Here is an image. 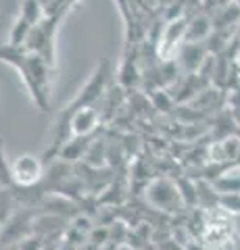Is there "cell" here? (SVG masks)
Returning a JSON list of instances; mask_svg holds the SVG:
<instances>
[{"label": "cell", "instance_id": "cell-8", "mask_svg": "<svg viewBox=\"0 0 240 250\" xmlns=\"http://www.w3.org/2000/svg\"><path fill=\"white\" fill-rule=\"evenodd\" d=\"M203 57H205L203 46L184 42L182 50H180V62L188 69V71H196V69L200 67V62H203Z\"/></svg>", "mask_w": 240, "mask_h": 250}, {"label": "cell", "instance_id": "cell-2", "mask_svg": "<svg viewBox=\"0 0 240 250\" xmlns=\"http://www.w3.org/2000/svg\"><path fill=\"white\" fill-rule=\"evenodd\" d=\"M44 175V163L36 154H19L11 163V177L17 188H32L40 184Z\"/></svg>", "mask_w": 240, "mask_h": 250}, {"label": "cell", "instance_id": "cell-6", "mask_svg": "<svg viewBox=\"0 0 240 250\" xmlns=\"http://www.w3.org/2000/svg\"><path fill=\"white\" fill-rule=\"evenodd\" d=\"M211 31H213V25H211V21H209V17L196 15V17H192L188 21V27H186V42L200 44L211 36Z\"/></svg>", "mask_w": 240, "mask_h": 250}, {"label": "cell", "instance_id": "cell-12", "mask_svg": "<svg viewBox=\"0 0 240 250\" xmlns=\"http://www.w3.org/2000/svg\"><path fill=\"white\" fill-rule=\"evenodd\" d=\"M2 25H4V19H2V13H0V29H2Z\"/></svg>", "mask_w": 240, "mask_h": 250}, {"label": "cell", "instance_id": "cell-11", "mask_svg": "<svg viewBox=\"0 0 240 250\" xmlns=\"http://www.w3.org/2000/svg\"><path fill=\"white\" fill-rule=\"evenodd\" d=\"M234 225H236V229L240 231V217H238V219H236V221H234Z\"/></svg>", "mask_w": 240, "mask_h": 250}, {"label": "cell", "instance_id": "cell-7", "mask_svg": "<svg viewBox=\"0 0 240 250\" xmlns=\"http://www.w3.org/2000/svg\"><path fill=\"white\" fill-rule=\"evenodd\" d=\"M90 136H71V140L69 142H65L63 146H61L59 150V156L63 161H77L82 159L84 154H86L90 150V142H88Z\"/></svg>", "mask_w": 240, "mask_h": 250}, {"label": "cell", "instance_id": "cell-1", "mask_svg": "<svg viewBox=\"0 0 240 250\" xmlns=\"http://www.w3.org/2000/svg\"><path fill=\"white\" fill-rule=\"evenodd\" d=\"M144 196L153 208L163 210V213H169V215L180 213L186 205V200L182 196V188L169 177L153 179V182L146 186Z\"/></svg>", "mask_w": 240, "mask_h": 250}, {"label": "cell", "instance_id": "cell-5", "mask_svg": "<svg viewBox=\"0 0 240 250\" xmlns=\"http://www.w3.org/2000/svg\"><path fill=\"white\" fill-rule=\"evenodd\" d=\"M213 188L221 196H240V167L236 165L219 173L218 179L213 182Z\"/></svg>", "mask_w": 240, "mask_h": 250}, {"label": "cell", "instance_id": "cell-9", "mask_svg": "<svg viewBox=\"0 0 240 250\" xmlns=\"http://www.w3.org/2000/svg\"><path fill=\"white\" fill-rule=\"evenodd\" d=\"M15 215V194L9 188H0V228Z\"/></svg>", "mask_w": 240, "mask_h": 250}, {"label": "cell", "instance_id": "cell-4", "mask_svg": "<svg viewBox=\"0 0 240 250\" xmlns=\"http://www.w3.org/2000/svg\"><path fill=\"white\" fill-rule=\"evenodd\" d=\"M98 123H100V113L92 104L75 108L67 119L69 134L71 136H90L98 127Z\"/></svg>", "mask_w": 240, "mask_h": 250}, {"label": "cell", "instance_id": "cell-3", "mask_svg": "<svg viewBox=\"0 0 240 250\" xmlns=\"http://www.w3.org/2000/svg\"><path fill=\"white\" fill-rule=\"evenodd\" d=\"M186 27H188V19H184V17H175L163 27L157 52L165 62L175 59V54H180L182 46L186 42Z\"/></svg>", "mask_w": 240, "mask_h": 250}, {"label": "cell", "instance_id": "cell-10", "mask_svg": "<svg viewBox=\"0 0 240 250\" xmlns=\"http://www.w3.org/2000/svg\"><path fill=\"white\" fill-rule=\"evenodd\" d=\"M11 184H13L11 163H6V159H4V146H2V140H0V188H6Z\"/></svg>", "mask_w": 240, "mask_h": 250}]
</instances>
